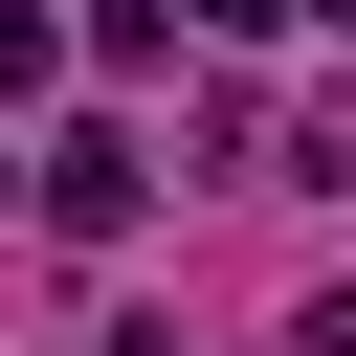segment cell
I'll use <instances>...</instances> for the list:
<instances>
[{
	"mask_svg": "<svg viewBox=\"0 0 356 356\" xmlns=\"http://www.w3.org/2000/svg\"><path fill=\"white\" fill-rule=\"evenodd\" d=\"M111 356H178V334H111Z\"/></svg>",
	"mask_w": 356,
	"mask_h": 356,
	"instance_id": "cell-5",
	"label": "cell"
},
{
	"mask_svg": "<svg viewBox=\"0 0 356 356\" xmlns=\"http://www.w3.org/2000/svg\"><path fill=\"white\" fill-rule=\"evenodd\" d=\"M312 356H356V289H334V312H312Z\"/></svg>",
	"mask_w": 356,
	"mask_h": 356,
	"instance_id": "cell-3",
	"label": "cell"
},
{
	"mask_svg": "<svg viewBox=\"0 0 356 356\" xmlns=\"http://www.w3.org/2000/svg\"><path fill=\"white\" fill-rule=\"evenodd\" d=\"M312 22H334V44H356V0H312Z\"/></svg>",
	"mask_w": 356,
	"mask_h": 356,
	"instance_id": "cell-4",
	"label": "cell"
},
{
	"mask_svg": "<svg viewBox=\"0 0 356 356\" xmlns=\"http://www.w3.org/2000/svg\"><path fill=\"white\" fill-rule=\"evenodd\" d=\"M44 222H67V245H111V222H134V134H111V111H67V134H44Z\"/></svg>",
	"mask_w": 356,
	"mask_h": 356,
	"instance_id": "cell-1",
	"label": "cell"
},
{
	"mask_svg": "<svg viewBox=\"0 0 356 356\" xmlns=\"http://www.w3.org/2000/svg\"><path fill=\"white\" fill-rule=\"evenodd\" d=\"M178 22H200V44H267V22H312V0H178Z\"/></svg>",
	"mask_w": 356,
	"mask_h": 356,
	"instance_id": "cell-2",
	"label": "cell"
}]
</instances>
